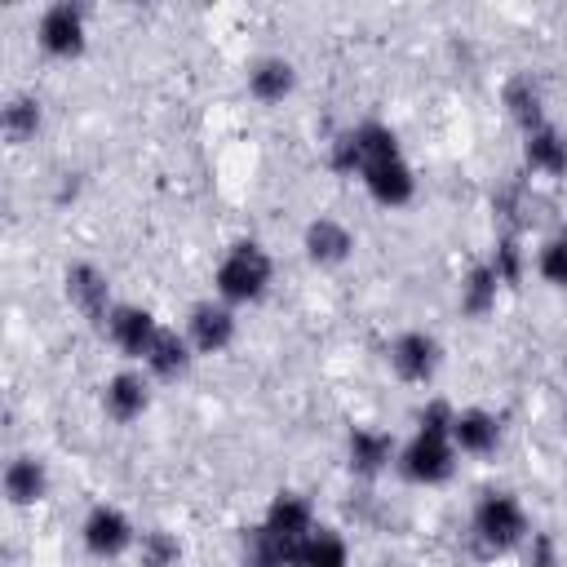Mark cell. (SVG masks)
<instances>
[{
	"instance_id": "cell-1",
	"label": "cell",
	"mask_w": 567,
	"mask_h": 567,
	"mask_svg": "<svg viewBox=\"0 0 567 567\" xmlns=\"http://www.w3.org/2000/svg\"><path fill=\"white\" fill-rule=\"evenodd\" d=\"M452 416H456V403H447V399H430L416 412V425L399 443V456H394V474L403 483H412V487L452 483V474L461 465V452L452 443Z\"/></svg>"
},
{
	"instance_id": "cell-2",
	"label": "cell",
	"mask_w": 567,
	"mask_h": 567,
	"mask_svg": "<svg viewBox=\"0 0 567 567\" xmlns=\"http://www.w3.org/2000/svg\"><path fill=\"white\" fill-rule=\"evenodd\" d=\"M270 288H275V252L248 235L230 239L213 266V297L244 310V306H261Z\"/></svg>"
},
{
	"instance_id": "cell-3",
	"label": "cell",
	"mask_w": 567,
	"mask_h": 567,
	"mask_svg": "<svg viewBox=\"0 0 567 567\" xmlns=\"http://www.w3.org/2000/svg\"><path fill=\"white\" fill-rule=\"evenodd\" d=\"M532 514L523 505L518 492L509 487H487L478 492V501L470 505V540L483 558H505V554H518L532 536Z\"/></svg>"
},
{
	"instance_id": "cell-4",
	"label": "cell",
	"mask_w": 567,
	"mask_h": 567,
	"mask_svg": "<svg viewBox=\"0 0 567 567\" xmlns=\"http://www.w3.org/2000/svg\"><path fill=\"white\" fill-rule=\"evenodd\" d=\"M137 523L128 518L124 505L115 501H93L80 518V549L97 563H115V558H128L137 549Z\"/></svg>"
},
{
	"instance_id": "cell-5",
	"label": "cell",
	"mask_w": 567,
	"mask_h": 567,
	"mask_svg": "<svg viewBox=\"0 0 567 567\" xmlns=\"http://www.w3.org/2000/svg\"><path fill=\"white\" fill-rule=\"evenodd\" d=\"M35 49L53 62H75L89 49V13L84 4L71 0H53L40 9L35 18Z\"/></svg>"
},
{
	"instance_id": "cell-6",
	"label": "cell",
	"mask_w": 567,
	"mask_h": 567,
	"mask_svg": "<svg viewBox=\"0 0 567 567\" xmlns=\"http://www.w3.org/2000/svg\"><path fill=\"white\" fill-rule=\"evenodd\" d=\"M182 332H186V341H190V350H195L199 359L226 354V350L235 346V337H239V310L208 292V297H199V301L186 306Z\"/></svg>"
},
{
	"instance_id": "cell-7",
	"label": "cell",
	"mask_w": 567,
	"mask_h": 567,
	"mask_svg": "<svg viewBox=\"0 0 567 567\" xmlns=\"http://www.w3.org/2000/svg\"><path fill=\"white\" fill-rule=\"evenodd\" d=\"M385 368L403 385H434V377L443 368V341L425 328H403L385 346Z\"/></svg>"
},
{
	"instance_id": "cell-8",
	"label": "cell",
	"mask_w": 567,
	"mask_h": 567,
	"mask_svg": "<svg viewBox=\"0 0 567 567\" xmlns=\"http://www.w3.org/2000/svg\"><path fill=\"white\" fill-rule=\"evenodd\" d=\"M385 151H399V133L381 120H359L328 142V168L341 177H359V168Z\"/></svg>"
},
{
	"instance_id": "cell-9",
	"label": "cell",
	"mask_w": 567,
	"mask_h": 567,
	"mask_svg": "<svg viewBox=\"0 0 567 567\" xmlns=\"http://www.w3.org/2000/svg\"><path fill=\"white\" fill-rule=\"evenodd\" d=\"M359 186H363V195L377 208H390L394 213V208H408L416 199V168H412V159L399 146V151H385V155L368 159L359 168Z\"/></svg>"
},
{
	"instance_id": "cell-10",
	"label": "cell",
	"mask_w": 567,
	"mask_h": 567,
	"mask_svg": "<svg viewBox=\"0 0 567 567\" xmlns=\"http://www.w3.org/2000/svg\"><path fill=\"white\" fill-rule=\"evenodd\" d=\"M159 328H164V319H159L151 306H137V301H120V306L111 310V319L102 323L111 350H115L124 363H137V368H142L151 341L159 337Z\"/></svg>"
},
{
	"instance_id": "cell-11",
	"label": "cell",
	"mask_w": 567,
	"mask_h": 567,
	"mask_svg": "<svg viewBox=\"0 0 567 567\" xmlns=\"http://www.w3.org/2000/svg\"><path fill=\"white\" fill-rule=\"evenodd\" d=\"M151 399H155V381H151L137 363L115 368V372L102 381V394H97L102 416L115 421V425H133V421H142V416L151 412Z\"/></svg>"
},
{
	"instance_id": "cell-12",
	"label": "cell",
	"mask_w": 567,
	"mask_h": 567,
	"mask_svg": "<svg viewBox=\"0 0 567 567\" xmlns=\"http://www.w3.org/2000/svg\"><path fill=\"white\" fill-rule=\"evenodd\" d=\"M62 297H66V306L80 315V319H89V323H106L111 319V310L120 306L115 297H111V279H106V270L102 266H93V261H71L66 270H62Z\"/></svg>"
},
{
	"instance_id": "cell-13",
	"label": "cell",
	"mask_w": 567,
	"mask_h": 567,
	"mask_svg": "<svg viewBox=\"0 0 567 567\" xmlns=\"http://www.w3.org/2000/svg\"><path fill=\"white\" fill-rule=\"evenodd\" d=\"M394 456H399V439L381 425H368V421H354L346 430V470L363 483H377L385 470H394Z\"/></svg>"
},
{
	"instance_id": "cell-14",
	"label": "cell",
	"mask_w": 567,
	"mask_h": 567,
	"mask_svg": "<svg viewBox=\"0 0 567 567\" xmlns=\"http://www.w3.org/2000/svg\"><path fill=\"white\" fill-rule=\"evenodd\" d=\"M257 523H261L279 545H288V549H292V563H297V545L310 536V527L319 523V514H315V501H310L306 492L279 487V492L270 496V505L261 509Z\"/></svg>"
},
{
	"instance_id": "cell-15",
	"label": "cell",
	"mask_w": 567,
	"mask_h": 567,
	"mask_svg": "<svg viewBox=\"0 0 567 567\" xmlns=\"http://www.w3.org/2000/svg\"><path fill=\"white\" fill-rule=\"evenodd\" d=\"M354 244H359L354 230L332 213H319L301 226V252L315 270H341L354 257Z\"/></svg>"
},
{
	"instance_id": "cell-16",
	"label": "cell",
	"mask_w": 567,
	"mask_h": 567,
	"mask_svg": "<svg viewBox=\"0 0 567 567\" xmlns=\"http://www.w3.org/2000/svg\"><path fill=\"white\" fill-rule=\"evenodd\" d=\"M0 492H4V505L9 509H35L49 501L53 492V474H49V461L35 456V452H18L4 461V474H0Z\"/></svg>"
},
{
	"instance_id": "cell-17",
	"label": "cell",
	"mask_w": 567,
	"mask_h": 567,
	"mask_svg": "<svg viewBox=\"0 0 567 567\" xmlns=\"http://www.w3.org/2000/svg\"><path fill=\"white\" fill-rule=\"evenodd\" d=\"M244 89H248L252 102H261V106H279V102H288V97L297 93V62L284 58V53H261V58L248 62V71H244Z\"/></svg>"
},
{
	"instance_id": "cell-18",
	"label": "cell",
	"mask_w": 567,
	"mask_h": 567,
	"mask_svg": "<svg viewBox=\"0 0 567 567\" xmlns=\"http://www.w3.org/2000/svg\"><path fill=\"white\" fill-rule=\"evenodd\" d=\"M501 106L509 115V124L518 133H532L540 124H549V106H545V89L532 71H514L505 84H501Z\"/></svg>"
},
{
	"instance_id": "cell-19",
	"label": "cell",
	"mask_w": 567,
	"mask_h": 567,
	"mask_svg": "<svg viewBox=\"0 0 567 567\" xmlns=\"http://www.w3.org/2000/svg\"><path fill=\"white\" fill-rule=\"evenodd\" d=\"M195 359H199V354L190 350L186 332H182V328H173V323H164V328H159V337L151 341L146 359H142V372H146L151 381L173 385V381H182V377L195 368Z\"/></svg>"
},
{
	"instance_id": "cell-20",
	"label": "cell",
	"mask_w": 567,
	"mask_h": 567,
	"mask_svg": "<svg viewBox=\"0 0 567 567\" xmlns=\"http://www.w3.org/2000/svg\"><path fill=\"white\" fill-rule=\"evenodd\" d=\"M501 434L505 430L492 408L470 403V408H456V416H452V443L461 456H492L501 447Z\"/></svg>"
},
{
	"instance_id": "cell-21",
	"label": "cell",
	"mask_w": 567,
	"mask_h": 567,
	"mask_svg": "<svg viewBox=\"0 0 567 567\" xmlns=\"http://www.w3.org/2000/svg\"><path fill=\"white\" fill-rule=\"evenodd\" d=\"M523 168L532 177H545V182L567 177V133L554 120L523 133Z\"/></svg>"
},
{
	"instance_id": "cell-22",
	"label": "cell",
	"mask_w": 567,
	"mask_h": 567,
	"mask_svg": "<svg viewBox=\"0 0 567 567\" xmlns=\"http://www.w3.org/2000/svg\"><path fill=\"white\" fill-rule=\"evenodd\" d=\"M496 301H501V279H496V270L483 257V261H474L461 275V284H456V310L465 319H487L496 310Z\"/></svg>"
},
{
	"instance_id": "cell-23",
	"label": "cell",
	"mask_w": 567,
	"mask_h": 567,
	"mask_svg": "<svg viewBox=\"0 0 567 567\" xmlns=\"http://www.w3.org/2000/svg\"><path fill=\"white\" fill-rule=\"evenodd\" d=\"M44 128V102L35 93H9L0 106V133L9 146H27L35 142Z\"/></svg>"
},
{
	"instance_id": "cell-24",
	"label": "cell",
	"mask_w": 567,
	"mask_h": 567,
	"mask_svg": "<svg viewBox=\"0 0 567 567\" xmlns=\"http://www.w3.org/2000/svg\"><path fill=\"white\" fill-rule=\"evenodd\" d=\"M292 567H350V540L341 527L332 523H315L310 536L297 545V563Z\"/></svg>"
},
{
	"instance_id": "cell-25",
	"label": "cell",
	"mask_w": 567,
	"mask_h": 567,
	"mask_svg": "<svg viewBox=\"0 0 567 567\" xmlns=\"http://www.w3.org/2000/svg\"><path fill=\"white\" fill-rule=\"evenodd\" d=\"M133 558H137V567H182L186 563V545L168 527H142Z\"/></svg>"
},
{
	"instance_id": "cell-26",
	"label": "cell",
	"mask_w": 567,
	"mask_h": 567,
	"mask_svg": "<svg viewBox=\"0 0 567 567\" xmlns=\"http://www.w3.org/2000/svg\"><path fill=\"white\" fill-rule=\"evenodd\" d=\"M532 270L540 275V284H549L554 292H567V226L549 230L536 252H532Z\"/></svg>"
},
{
	"instance_id": "cell-27",
	"label": "cell",
	"mask_w": 567,
	"mask_h": 567,
	"mask_svg": "<svg viewBox=\"0 0 567 567\" xmlns=\"http://www.w3.org/2000/svg\"><path fill=\"white\" fill-rule=\"evenodd\" d=\"M487 266L496 270L501 288H518V284L527 279V270H532V252H527V248H523V239L509 230V235H501V239L492 244Z\"/></svg>"
},
{
	"instance_id": "cell-28",
	"label": "cell",
	"mask_w": 567,
	"mask_h": 567,
	"mask_svg": "<svg viewBox=\"0 0 567 567\" xmlns=\"http://www.w3.org/2000/svg\"><path fill=\"white\" fill-rule=\"evenodd\" d=\"M518 554H523V567H563V549L549 532H532Z\"/></svg>"
}]
</instances>
